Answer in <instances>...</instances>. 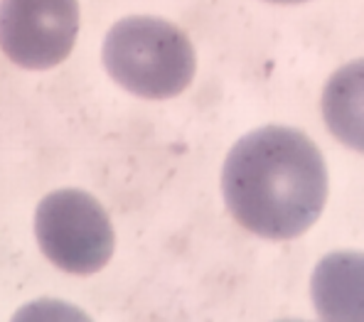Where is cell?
<instances>
[{"instance_id":"6da1fadb","label":"cell","mask_w":364,"mask_h":322,"mask_svg":"<svg viewBox=\"0 0 364 322\" xmlns=\"http://www.w3.org/2000/svg\"><path fill=\"white\" fill-rule=\"evenodd\" d=\"M222 190L232 217L264 239H296L318 222L328 200L320 148L288 126L244 136L224 160Z\"/></svg>"},{"instance_id":"277c9868","label":"cell","mask_w":364,"mask_h":322,"mask_svg":"<svg viewBox=\"0 0 364 322\" xmlns=\"http://www.w3.org/2000/svg\"><path fill=\"white\" fill-rule=\"evenodd\" d=\"M77 35V0H0V47L20 67H57L72 55Z\"/></svg>"},{"instance_id":"3957f363","label":"cell","mask_w":364,"mask_h":322,"mask_svg":"<svg viewBox=\"0 0 364 322\" xmlns=\"http://www.w3.org/2000/svg\"><path fill=\"white\" fill-rule=\"evenodd\" d=\"M35 234L47 259L77 276L101 271L116 244L106 209L82 190L47 195L37 207Z\"/></svg>"},{"instance_id":"7a4b0ae2","label":"cell","mask_w":364,"mask_h":322,"mask_svg":"<svg viewBox=\"0 0 364 322\" xmlns=\"http://www.w3.org/2000/svg\"><path fill=\"white\" fill-rule=\"evenodd\" d=\"M104 64L114 82L143 99H170L190 87L195 47L178 25L160 18H126L104 40Z\"/></svg>"},{"instance_id":"5b68a950","label":"cell","mask_w":364,"mask_h":322,"mask_svg":"<svg viewBox=\"0 0 364 322\" xmlns=\"http://www.w3.org/2000/svg\"><path fill=\"white\" fill-rule=\"evenodd\" d=\"M269 3H305V0H269Z\"/></svg>"}]
</instances>
